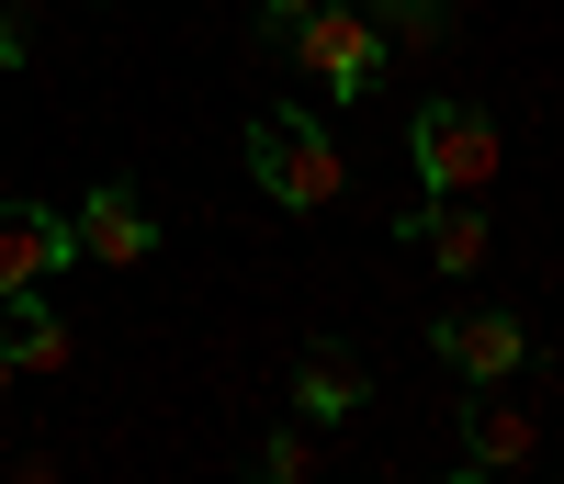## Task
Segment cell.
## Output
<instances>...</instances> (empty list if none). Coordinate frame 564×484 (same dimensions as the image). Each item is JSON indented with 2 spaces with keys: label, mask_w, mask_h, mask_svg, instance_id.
<instances>
[{
  "label": "cell",
  "mask_w": 564,
  "mask_h": 484,
  "mask_svg": "<svg viewBox=\"0 0 564 484\" xmlns=\"http://www.w3.org/2000/svg\"><path fill=\"white\" fill-rule=\"evenodd\" d=\"M406 158H417V180H430L441 204H452V191H486V180H497L508 135H497V113H475V102H417Z\"/></svg>",
  "instance_id": "6da1fadb"
},
{
  "label": "cell",
  "mask_w": 564,
  "mask_h": 484,
  "mask_svg": "<svg viewBox=\"0 0 564 484\" xmlns=\"http://www.w3.org/2000/svg\"><path fill=\"white\" fill-rule=\"evenodd\" d=\"M249 169H260V191L271 204H339L350 191V169H339V147L305 124V113H249Z\"/></svg>",
  "instance_id": "7a4b0ae2"
},
{
  "label": "cell",
  "mask_w": 564,
  "mask_h": 484,
  "mask_svg": "<svg viewBox=\"0 0 564 484\" xmlns=\"http://www.w3.org/2000/svg\"><path fill=\"white\" fill-rule=\"evenodd\" d=\"M282 34H294V57H305L327 90H361L372 68H384V23H361L350 0H316V12H294Z\"/></svg>",
  "instance_id": "3957f363"
},
{
  "label": "cell",
  "mask_w": 564,
  "mask_h": 484,
  "mask_svg": "<svg viewBox=\"0 0 564 484\" xmlns=\"http://www.w3.org/2000/svg\"><path fill=\"white\" fill-rule=\"evenodd\" d=\"M148 249H159V226H148V204H135L124 180H102V191H90V204L68 215V260H102V271H135Z\"/></svg>",
  "instance_id": "277c9868"
},
{
  "label": "cell",
  "mask_w": 564,
  "mask_h": 484,
  "mask_svg": "<svg viewBox=\"0 0 564 484\" xmlns=\"http://www.w3.org/2000/svg\"><path fill=\"white\" fill-rule=\"evenodd\" d=\"M57 271H68V215L57 204H0V294H34Z\"/></svg>",
  "instance_id": "5b68a950"
},
{
  "label": "cell",
  "mask_w": 564,
  "mask_h": 484,
  "mask_svg": "<svg viewBox=\"0 0 564 484\" xmlns=\"http://www.w3.org/2000/svg\"><path fill=\"white\" fill-rule=\"evenodd\" d=\"M441 361L463 372V383H508L531 361V338H520V316H452L441 327Z\"/></svg>",
  "instance_id": "8992f818"
},
{
  "label": "cell",
  "mask_w": 564,
  "mask_h": 484,
  "mask_svg": "<svg viewBox=\"0 0 564 484\" xmlns=\"http://www.w3.org/2000/svg\"><path fill=\"white\" fill-rule=\"evenodd\" d=\"M531 440H542V428H531L520 395H475V417H463V451H475V473H520Z\"/></svg>",
  "instance_id": "52a82bcc"
},
{
  "label": "cell",
  "mask_w": 564,
  "mask_h": 484,
  "mask_svg": "<svg viewBox=\"0 0 564 484\" xmlns=\"http://www.w3.org/2000/svg\"><path fill=\"white\" fill-rule=\"evenodd\" d=\"M406 249H430L441 271H486V215H475V204H463V191H452V204L406 215Z\"/></svg>",
  "instance_id": "ba28073f"
},
{
  "label": "cell",
  "mask_w": 564,
  "mask_h": 484,
  "mask_svg": "<svg viewBox=\"0 0 564 484\" xmlns=\"http://www.w3.org/2000/svg\"><path fill=\"white\" fill-rule=\"evenodd\" d=\"M0 305H12V338H0V350H12V372L57 383V372H68V327L45 316V294H0Z\"/></svg>",
  "instance_id": "9c48e42d"
},
{
  "label": "cell",
  "mask_w": 564,
  "mask_h": 484,
  "mask_svg": "<svg viewBox=\"0 0 564 484\" xmlns=\"http://www.w3.org/2000/svg\"><path fill=\"white\" fill-rule=\"evenodd\" d=\"M361 395H372V383H361L350 350H305V361H294V406H305V417H350Z\"/></svg>",
  "instance_id": "30bf717a"
},
{
  "label": "cell",
  "mask_w": 564,
  "mask_h": 484,
  "mask_svg": "<svg viewBox=\"0 0 564 484\" xmlns=\"http://www.w3.org/2000/svg\"><path fill=\"white\" fill-rule=\"evenodd\" d=\"M316 473V440H305V428H271V440H260V484H305Z\"/></svg>",
  "instance_id": "8fae6325"
},
{
  "label": "cell",
  "mask_w": 564,
  "mask_h": 484,
  "mask_svg": "<svg viewBox=\"0 0 564 484\" xmlns=\"http://www.w3.org/2000/svg\"><path fill=\"white\" fill-rule=\"evenodd\" d=\"M0 68H23V23H12V0H0Z\"/></svg>",
  "instance_id": "7c38bea8"
},
{
  "label": "cell",
  "mask_w": 564,
  "mask_h": 484,
  "mask_svg": "<svg viewBox=\"0 0 564 484\" xmlns=\"http://www.w3.org/2000/svg\"><path fill=\"white\" fill-rule=\"evenodd\" d=\"M12 484H57V462H45V451H34V462H12Z\"/></svg>",
  "instance_id": "4fadbf2b"
},
{
  "label": "cell",
  "mask_w": 564,
  "mask_h": 484,
  "mask_svg": "<svg viewBox=\"0 0 564 484\" xmlns=\"http://www.w3.org/2000/svg\"><path fill=\"white\" fill-rule=\"evenodd\" d=\"M294 12H316V0H271V23H294Z\"/></svg>",
  "instance_id": "5bb4252c"
},
{
  "label": "cell",
  "mask_w": 564,
  "mask_h": 484,
  "mask_svg": "<svg viewBox=\"0 0 564 484\" xmlns=\"http://www.w3.org/2000/svg\"><path fill=\"white\" fill-rule=\"evenodd\" d=\"M350 12H406V0H350Z\"/></svg>",
  "instance_id": "9a60e30c"
},
{
  "label": "cell",
  "mask_w": 564,
  "mask_h": 484,
  "mask_svg": "<svg viewBox=\"0 0 564 484\" xmlns=\"http://www.w3.org/2000/svg\"><path fill=\"white\" fill-rule=\"evenodd\" d=\"M463 484H508V473H463Z\"/></svg>",
  "instance_id": "2e32d148"
},
{
  "label": "cell",
  "mask_w": 564,
  "mask_h": 484,
  "mask_svg": "<svg viewBox=\"0 0 564 484\" xmlns=\"http://www.w3.org/2000/svg\"><path fill=\"white\" fill-rule=\"evenodd\" d=\"M0 383H12V350H0Z\"/></svg>",
  "instance_id": "e0dca14e"
}]
</instances>
